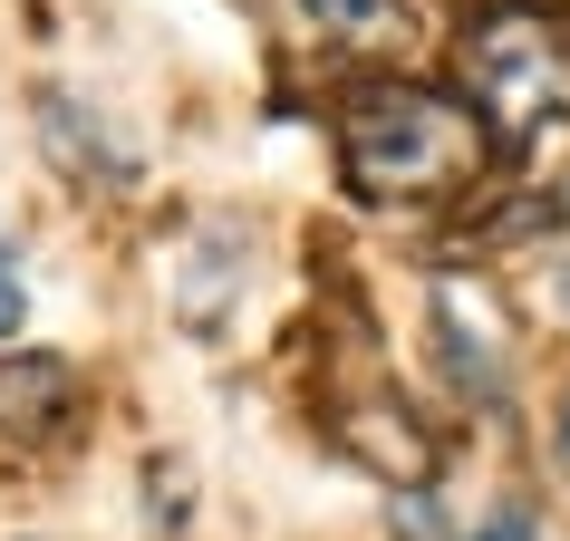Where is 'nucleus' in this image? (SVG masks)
<instances>
[{"mask_svg": "<svg viewBox=\"0 0 570 541\" xmlns=\"http://www.w3.org/2000/svg\"><path fill=\"white\" fill-rule=\"evenodd\" d=\"M493 126L474 97L425 88V78H358L338 97V165L358 204H454L493 175Z\"/></svg>", "mask_w": 570, "mask_h": 541, "instance_id": "f257e3e1", "label": "nucleus"}, {"mask_svg": "<svg viewBox=\"0 0 570 541\" xmlns=\"http://www.w3.org/2000/svg\"><path fill=\"white\" fill-rule=\"evenodd\" d=\"M464 97L493 126V146H532L551 117H570V10L493 0L464 20Z\"/></svg>", "mask_w": 570, "mask_h": 541, "instance_id": "f03ea898", "label": "nucleus"}, {"mask_svg": "<svg viewBox=\"0 0 570 541\" xmlns=\"http://www.w3.org/2000/svg\"><path fill=\"white\" fill-rule=\"evenodd\" d=\"M425 329H435V367H445V387L464 406H503L512 396V329H503V309H493V291L474 270H435Z\"/></svg>", "mask_w": 570, "mask_h": 541, "instance_id": "7ed1b4c3", "label": "nucleus"}, {"mask_svg": "<svg viewBox=\"0 0 570 541\" xmlns=\"http://www.w3.org/2000/svg\"><path fill=\"white\" fill-rule=\"evenodd\" d=\"M39 146L59 155V175H78L88 194H126V184L146 175L136 136H126L117 117H97L78 88H39Z\"/></svg>", "mask_w": 570, "mask_h": 541, "instance_id": "20e7f679", "label": "nucleus"}, {"mask_svg": "<svg viewBox=\"0 0 570 541\" xmlns=\"http://www.w3.org/2000/svg\"><path fill=\"white\" fill-rule=\"evenodd\" d=\"M78 425V367L59 348H0V445H49Z\"/></svg>", "mask_w": 570, "mask_h": 541, "instance_id": "39448f33", "label": "nucleus"}, {"mask_svg": "<svg viewBox=\"0 0 570 541\" xmlns=\"http://www.w3.org/2000/svg\"><path fill=\"white\" fill-rule=\"evenodd\" d=\"M291 10L330 49H396V39L416 30V0H291Z\"/></svg>", "mask_w": 570, "mask_h": 541, "instance_id": "423d86ee", "label": "nucleus"}, {"mask_svg": "<svg viewBox=\"0 0 570 541\" xmlns=\"http://www.w3.org/2000/svg\"><path fill=\"white\" fill-rule=\"evenodd\" d=\"M454 541H532V512H522V503H493L474 532H454Z\"/></svg>", "mask_w": 570, "mask_h": 541, "instance_id": "0eeeda50", "label": "nucleus"}, {"mask_svg": "<svg viewBox=\"0 0 570 541\" xmlns=\"http://www.w3.org/2000/svg\"><path fill=\"white\" fill-rule=\"evenodd\" d=\"M20 319H30V291H20V281H10V262H0V348H10V338H20Z\"/></svg>", "mask_w": 570, "mask_h": 541, "instance_id": "6e6552de", "label": "nucleus"}, {"mask_svg": "<svg viewBox=\"0 0 570 541\" xmlns=\"http://www.w3.org/2000/svg\"><path fill=\"white\" fill-rule=\"evenodd\" d=\"M551 464L570 474V387H561V406H551Z\"/></svg>", "mask_w": 570, "mask_h": 541, "instance_id": "1a4fd4ad", "label": "nucleus"}, {"mask_svg": "<svg viewBox=\"0 0 570 541\" xmlns=\"http://www.w3.org/2000/svg\"><path fill=\"white\" fill-rule=\"evenodd\" d=\"M561 213H570V184H561Z\"/></svg>", "mask_w": 570, "mask_h": 541, "instance_id": "9d476101", "label": "nucleus"}]
</instances>
